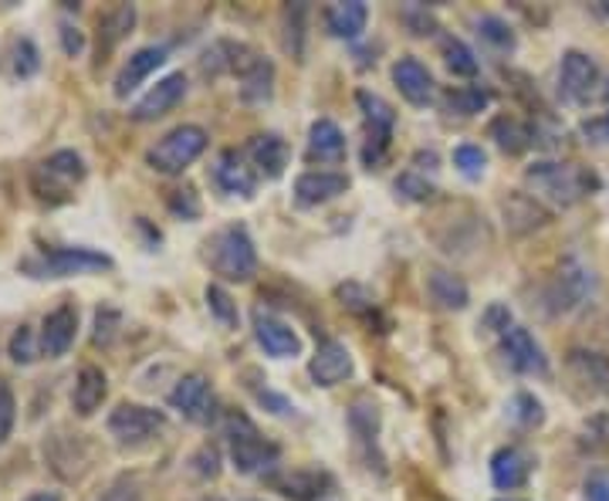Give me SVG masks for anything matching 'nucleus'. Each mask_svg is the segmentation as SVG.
Segmentation results:
<instances>
[{
  "label": "nucleus",
  "mask_w": 609,
  "mask_h": 501,
  "mask_svg": "<svg viewBox=\"0 0 609 501\" xmlns=\"http://www.w3.org/2000/svg\"><path fill=\"white\" fill-rule=\"evenodd\" d=\"M525 180L542 200H552L555 207H573L583 196L599 190V177L592 170L576 167V163H552V160L528 167Z\"/></svg>",
  "instance_id": "nucleus-1"
},
{
  "label": "nucleus",
  "mask_w": 609,
  "mask_h": 501,
  "mask_svg": "<svg viewBox=\"0 0 609 501\" xmlns=\"http://www.w3.org/2000/svg\"><path fill=\"white\" fill-rule=\"evenodd\" d=\"M207 262L227 281H250L258 271V250L244 227H224L207 241Z\"/></svg>",
  "instance_id": "nucleus-2"
},
{
  "label": "nucleus",
  "mask_w": 609,
  "mask_h": 501,
  "mask_svg": "<svg viewBox=\"0 0 609 501\" xmlns=\"http://www.w3.org/2000/svg\"><path fill=\"white\" fill-rule=\"evenodd\" d=\"M227 444H231V461L241 475H265L268 468L278 465V447L268 444L244 414L227 417Z\"/></svg>",
  "instance_id": "nucleus-3"
},
{
  "label": "nucleus",
  "mask_w": 609,
  "mask_h": 501,
  "mask_svg": "<svg viewBox=\"0 0 609 501\" xmlns=\"http://www.w3.org/2000/svg\"><path fill=\"white\" fill-rule=\"evenodd\" d=\"M203 149H207V132L200 126H177L149 149L146 163L163 177H177L203 153Z\"/></svg>",
  "instance_id": "nucleus-4"
},
{
  "label": "nucleus",
  "mask_w": 609,
  "mask_h": 501,
  "mask_svg": "<svg viewBox=\"0 0 609 501\" xmlns=\"http://www.w3.org/2000/svg\"><path fill=\"white\" fill-rule=\"evenodd\" d=\"M113 268V258L92 247H51L41 258L24 262V271L34 278H68V275H85V271H106Z\"/></svg>",
  "instance_id": "nucleus-5"
},
{
  "label": "nucleus",
  "mask_w": 609,
  "mask_h": 501,
  "mask_svg": "<svg viewBox=\"0 0 609 501\" xmlns=\"http://www.w3.org/2000/svg\"><path fill=\"white\" fill-rule=\"evenodd\" d=\"M82 180H85V163L78 153H72V149H62V153L47 157L31 173V186L41 200H62L68 193V186H75Z\"/></svg>",
  "instance_id": "nucleus-6"
},
{
  "label": "nucleus",
  "mask_w": 609,
  "mask_h": 501,
  "mask_svg": "<svg viewBox=\"0 0 609 501\" xmlns=\"http://www.w3.org/2000/svg\"><path fill=\"white\" fill-rule=\"evenodd\" d=\"M558 92L573 106H589L599 95V65L586 52H566L558 65Z\"/></svg>",
  "instance_id": "nucleus-7"
},
{
  "label": "nucleus",
  "mask_w": 609,
  "mask_h": 501,
  "mask_svg": "<svg viewBox=\"0 0 609 501\" xmlns=\"http://www.w3.org/2000/svg\"><path fill=\"white\" fill-rule=\"evenodd\" d=\"M167 427V417L152 407H139V404H122L113 411L109 417V434L119 444H146L149 437H157Z\"/></svg>",
  "instance_id": "nucleus-8"
},
{
  "label": "nucleus",
  "mask_w": 609,
  "mask_h": 501,
  "mask_svg": "<svg viewBox=\"0 0 609 501\" xmlns=\"http://www.w3.org/2000/svg\"><path fill=\"white\" fill-rule=\"evenodd\" d=\"M170 407L180 411L186 420L193 424H211L214 414H217V399H214V390H211V380L200 376V373H190L183 376L173 393H170Z\"/></svg>",
  "instance_id": "nucleus-9"
},
{
  "label": "nucleus",
  "mask_w": 609,
  "mask_h": 501,
  "mask_svg": "<svg viewBox=\"0 0 609 501\" xmlns=\"http://www.w3.org/2000/svg\"><path fill=\"white\" fill-rule=\"evenodd\" d=\"M592 288H596L592 271L576 255H569L563 265H558V275H555V288H552L555 309L558 312H569V309L583 306L586 298H592Z\"/></svg>",
  "instance_id": "nucleus-10"
},
{
  "label": "nucleus",
  "mask_w": 609,
  "mask_h": 501,
  "mask_svg": "<svg viewBox=\"0 0 609 501\" xmlns=\"http://www.w3.org/2000/svg\"><path fill=\"white\" fill-rule=\"evenodd\" d=\"M183 95H186V75H183V72L167 75L163 82H157V85H152V88L139 98L129 116H132L136 122H157V119H163L167 113H173V109L180 106Z\"/></svg>",
  "instance_id": "nucleus-11"
},
{
  "label": "nucleus",
  "mask_w": 609,
  "mask_h": 501,
  "mask_svg": "<svg viewBox=\"0 0 609 501\" xmlns=\"http://www.w3.org/2000/svg\"><path fill=\"white\" fill-rule=\"evenodd\" d=\"M501 349H504V360L512 363L519 373L525 376H548V360L542 353V345L535 342V335L522 326H512L501 339Z\"/></svg>",
  "instance_id": "nucleus-12"
},
{
  "label": "nucleus",
  "mask_w": 609,
  "mask_h": 501,
  "mask_svg": "<svg viewBox=\"0 0 609 501\" xmlns=\"http://www.w3.org/2000/svg\"><path fill=\"white\" fill-rule=\"evenodd\" d=\"M532 471H535V458L528 455L525 447L507 444V447L494 450V458H491V481H494V488L515 491V488L528 484Z\"/></svg>",
  "instance_id": "nucleus-13"
},
{
  "label": "nucleus",
  "mask_w": 609,
  "mask_h": 501,
  "mask_svg": "<svg viewBox=\"0 0 609 501\" xmlns=\"http://www.w3.org/2000/svg\"><path fill=\"white\" fill-rule=\"evenodd\" d=\"M254 339H258L265 353L275 356V360H295L301 353L298 332L288 322H281L275 316H265V312L254 316Z\"/></svg>",
  "instance_id": "nucleus-14"
},
{
  "label": "nucleus",
  "mask_w": 609,
  "mask_h": 501,
  "mask_svg": "<svg viewBox=\"0 0 609 501\" xmlns=\"http://www.w3.org/2000/svg\"><path fill=\"white\" fill-rule=\"evenodd\" d=\"M75 332H78V309L75 306H58L55 312H51L41 326V353L58 360L65 356L72 342H75Z\"/></svg>",
  "instance_id": "nucleus-15"
},
{
  "label": "nucleus",
  "mask_w": 609,
  "mask_h": 501,
  "mask_svg": "<svg viewBox=\"0 0 609 501\" xmlns=\"http://www.w3.org/2000/svg\"><path fill=\"white\" fill-rule=\"evenodd\" d=\"M309 373L319 386H339L352 376V356H349V349L335 339H325L319 349H316V356L309 363Z\"/></svg>",
  "instance_id": "nucleus-16"
},
{
  "label": "nucleus",
  "mask_w": 609,
  "mask_h": 501,
  "mask_svg": "<svg viewBox=\"0 0 609 501\" xmlns=\"http://www.w3.org/2000/svg\"><path fill=\"white\" fill-rule=\"evenodd\" d=\"M393 82L399 88V95L406 98L410 106H427L434 98V75L427 72L424 62L417 58H399L393 65Z\"/></svg>",
  "instance_id": "nucleus-17"
},
{
  "label": "nucleus",
  "mask_w": 609,
  "mask_h": 501,
  "mask_svg": "<svg viewBox=\"0 0 609 501\" xmlns=\"http://www.w3.org/2000/svg\"><path fill=\"white\" fill-rule=\"evenodd\" d=\"M349 190V177L342 173H325V170H312V173H301L295 180V196L301 200V204H329V200H335L339 193Z\"/></svg>",
  "instance_id": "nucleus-18"
},
{
  "label": "nucleus",
  "mask_w": 609,
  "mask_h": 501,
  "mask_svg": "<svg viewBox=\"0 0 609 501\" xmlns=\"http://www.w3.org/2000/svg\"><path fill=\"white\" fill-rule=\"evenodd\" d=\"M163 62H167V47H139V52L129 55V62L116 75V95L126 98L129 92H136Z\"/></svg>",
  "instance_id": "nucleus-19"
},
{
  "label": "nucleus",
  "mask_w": 609,
  "mask_h": 501,
  "mask_svg": "<svg viewBox=\"0 0 609 501\" xmlns=\"http://www.w3.org/2000/svg\"><path fill=\"white\" fill-rule=\"evenodd\" d=\"M214 180L231 196H254V190H258V177L250 173V167L241 160V153H234V149L221 153V160L214 167Z\"/></svg>",
  "instance_id": "nucleus-20"
},
{
  "label": "nucleus",
  "mask_w": 609,
  "mask_h": 501,
  "mask_svg": "<svg viewBox=\"0 0 609 501\" xmlns=\"http://www.w3.org/2000/svg\"><path fill=\"white\" fill-rule=\"evenodd\" d=\"M275 92V68L268 58L247 55L241 65V98L244 103H268Z\"/></svg>",
  "instance_id": "nucleus-21"
},
{
  "label": "nucleus",
  "mask_w": 609,
  "mask_h": 501,
  "mask_svg": "<svg viewBox=\"0 0 609 501\" xmlns=\"http://www.w3.org/2000/svg\"><path fill=\"white\" fill-rule=\"evenodd\" d=\"M366 21H370V8L363 4V0H339V4H332L325 11V28L345 41L360 38L366 31Z\"/></svg>",
  "instance_id": "nucleus-22"
},
{
  "label": "nucleus",
  "mask_w": 609,
  "mask_h": 501,
  "mask_svg": "<svg viewBox=\"0 0 609 501\" xmlns=\"http://www.w3.org/2000/svg\"><path fill=\"white\" fill-rule=\"evenodd\" d=\"M250 160L258 167L268 180H278L288 167V142L275 132L265 136H254L250 139Z\"/></svg>",
  "instance_id": "nucleus-23"
},
{
  "label": "nucleus",
  "mask_w": 609,
  "mask_h": 501,
  "mask_svg": "<svg viewBox=\"0 0 609 501\" xmlns=\"http://www.w3.org/2000/svg\"><path fill=\"white\" fill-rule=\"evenodd\" d=\"M109 393V380L106 373H101L98 366H85L78 373V383H75V393H72V407L78 417H92L98 407H101V399H106Z\"/></svg>",
  "instance_id": "nucleus-24"
},
{
  "label": "nucleus",
  "mask_w": 609,
  "mask_h": 501,
  "mask_svg": "<svg viewBox=\"0 0 609 501\" xmlns=\"http://www.w3.org/2000/svg\"><path fill=\"white\" fill-rule=\"evenodd\" d=\"M427 291H430V298L440 306V309H447V312H461V309H468V302H471V291H468V285L457 278L453 271H430L427 275Z\"/></svg>",
  "instance_id": "nucleus-25"
},
{
  "label": "nucleus",
  "mask_w": 609,
  "mask_h": 501,
  "mask_svg": "<svg viewBox=\"0 0 609 501\" xmlns=\"http://www.w3.org/2000/svg\"><path fill=\"white\" fill-rule=\"evenodd\" d=\"M309 157L319 163H342L345 160V136L332 119H319L309 129Z\"/></svg>",
  "instance_id": "nucleus-26"
},
{
  "label": "nucleus",
  "mask_w": 609,
  "mask_h": 501,
  "mask_svg": "<svg viewBox=\"0 0 609 501\" xmlns=\"http://www.w3.org/2000/svg\"><path fill=\"white\" fill-rule=\"evenodd\" d=\"M569 370L579 376V383L592 390H609V360L596 349H573L569 353Z\"/></svg>",
  "instance_id": "nucleus-27"
},
{
  "label": "nucleus",
  "mask_w": 609,
  "mask_h": 501,
  "mask_svg": "<svg viewBox=\"0 0 609 501\" xmlns=\"http://www.w3.org/2000/svg\"><path fill=\"white\" fill-rule=\"evenodd\" d=\"M275 484L281 488V494H288L295 501H322L325 488L332 481H329V475H319V471H295L288 478H278Z\"/></svg>",
  "instance_id": "nucleus-28"
},
{
  "label": "nucleus",
  "mask_w": 609,
  "mask_h": 501,
  "mask_svg": "<svg viewBox=\"0 0 609 501\" xmlns=\"http://www.w3.org/2000/svg\"><path fill=\"white\" fill-rule=\"evenodd\" d=\"M491 139L504 149V153H525V149L532 146V129L528 126H522L519 119H512V116H501V119H494L491 122Z\"/></svg>",
  "instance_id": "nucleus-29"
},
{
  "label": "nucleus",
  "mask_w": 609,
  "mask_h": 501,
  "mask_svg": "<svg viewBox=\"0 0 609 501\" xmlns=\"http://www.w3.org/2000/svg\"><path fill=\"white\" fill-rule=\"evenodd\" d=\"M132 24H136L132 4H122V8H116V11H109L106 18H101V24H98V44H101V52H113V47L132 31Z\"/></svg>",
  "instance_id": "nucleus-30"
},
{
  "label": "nucleus",
  "mask_w": 609,
  "mask_h": 501,
  "mask_svg": "<svg viewBox=\"0 0 609 501\" xmlns=\"http://www.w3.org/2000/svg\"><path fill=\"white\" fill-rule=\"evenodd\" d=\"M488 103H491V92L478 88V85H461V88H450L444 95V109H450L457 116H474V113L488 109Z\"/></svg>",
  "instance_id": "nucleus-31"
},
{
  "label": "nucleus",
  "mask_w": 609,
  "mask_h": 501,
  "mask_svg": "<svg viewBox=\"0 0 609 501\" xmlns=\"http://www.w3.org/2000/svg\"><path fill=\"white\" fill-rule=\"evenodd\" d=\"M444 62L453 75H461V78H474L478 75V58L474 52L464 44V41H457V38H447L444 41Z\"/></svg>",
  "instance_id": "nucleus-32"
},
{
  "label": "nucleus",
  "mask_w": 609,
  "mask_h": 501,
  "mask_svg": "<svg viewBox=\"0 0 609 501\" xmlns=\"http://www.w3.org/2000/svg\"><path fill=\"white\" fill-rule=\"evenodd\" d=\"M360 98V106H363V113H366V119H370V129H376V132H393V109L383 103L380 95H373V92H360L355 95Z\"/></svg>",
  "instance_id": "nucleus-33"
},
{
  "label": "nucleus",
  "mask_w": 609,
  "mask_h": 501,
  "mask_svg": "<svg viewBox=\"0 0 609 501\" xmlns=\"http://www.w3.org/2000/svg\"><path fill=\"white\" fill-rule=\"evenodd\" d=\"M478 34L494 47V52H512V47H515V31L507 28L501 18H481L478 21Z\"/></svg>",
  "instance_id": "nucleus-34"
},
{
  "label": "nucleus",
  "mask_w": 609,
  "mask_h": 501,
  "mask_svg": "<svg viewBox=\"0 0 609 501\" xmlns=\"http://www.w3.org/2000/svg\"><path fill=\"white\" fill-rule=\"evenodd\" d=\"M484 163H488V157H484V149H481V146L464 142V146H457V149H453V167L461 170L464 177H471V180L484 173Z\"/></svg>",
  "instance_id": "nucleus-35"
},
{
  "label": "nucleus",
  "mask_w": 609,
  "mask_h": 501,
  "mask_svg": "<svg viewBox=\"0 0 609 501\" xmlns=\"http://www.w3.org/2000/svg\"><path fill=\"white\" fill-rule=\"evenodd\" d=\"M38 68H41V55H38L34 41H31V38L14 41V72H18L21 78H31Z\"/></svg>",
  "instance_id": "nucleus-36"
},
{
  "label": "nucleus",
  "mask_w": 609,
  "mask_h": 501,
  "mask_svg": "<svg viewBox=\"0 0 609 501\" xmlns=\"http://www.w3.org/2000/svg\"><path fill=\"white\" fill-rule=\"evenodd\" d=\"M207 306H211V312H214L224 326H237V306H234V298H231L221 285H211V288H207Z\"/></svg>",
  "instance_id": "nucleus-37"
},
{
  "label": "nucleus",
  "mask_w": 609,
  "mask_h": 501,
  "mask_svg": "<svg viewBox=\"0 0 609 501\" xmlns=\"http://www.w3.org/2000/svg\"><path fill=\"white\" fill-rule=\"evenodd\" d=\"M11 360L14 363H34L38 360V345H34V332L28 326H21L14 335H11Z\"/></svg>",
  "instance_id": "nucleus-38"
},
{
  "label": "nucleus",
  "mask_w": 609,
  "mask_h": 501,
  "mask_svg": "<svg viewBox=\"0 0 609 501\" xmlns=\"http://www.w3.org/2000/svg\"><path fill=\"white\" fill-rule=\"evenodd\" d=\"M396 193H403L406 200H417V204H424V200L434 196V186H430L427 180H420L417 173H403V177L396 180Z\"/></svg>",
  "instance_id": "nucleus-39"
},
{
  "label": "nucleus",
  "mask_w": 609,
  "mask_h": 501,
  "mask_svg": "<svg viewBox=\"0 0 609 501\" xmlns=\"http://www.w3.org/2000/svg\"><path fill=\"white\" fill-rule=\"evenodd\" d=\"M515 411H519V420L525 427H538L545 420V411H542V404H538L532 393H519L515 396Z\"/></svg>",
  "instance_id": "nucleus-40"
},
{
  "label": "nucleus",
  "mask_w": 609,
  "mask_h": 501,
  "mask_svg": "<svg viewBox=\"0 0 609 501\" xmlns=\"http://www.w3.org/2000/svg\"><path fill=\"white\" fill-rule=\"evenodd\" d=\"M14 393L8 390V383H0V444L11 437V427H14Z\"/></svg>",
  "instance_id": "nucleus-41"
},
{
  "label": "nucleus",
  "mask_w": 609,
  "mask_h": 501,
  "mask_svg": "<svg viewBox=\"0 0 609 501\" xmlns=\"http://www.w3.org/2000/svg\"><path fill=\"white\" fill-rule=\"evenodd\" d=\"M193 468H196L200 478H217L221 475V455L214 447H200L193 455Z\"/></svg>",
  "instance_id": "nucleus-42"
},
{
  "label": "nucleus",
  "mask_w": 609,
  "mask_h": 501,
  "mask_svg": "<svg viewBox=\"0 0 609 501\" xmlns=\"http://www.w3.org/2000/svg\"><path fill=\"white\" fill-rule=\"evenodd\" d=\"M339 298H342V306H349L352 312L373 309V298H370V291H366V288H360V285H345V288H339Z\"/></svg>",
  "instance_id": "nucleus-43"
},
{
  "label": "nucleus",
  "mask_w": 609,
  "mask_h": 501,
  "mask_svg": "<svg viewBox=\"0 0 609 501\" xmlns=\"http://www.w3.org/2000/svg\"><path fill=\"white\" fill-rule=\"evenodd\" d=\"M586 501H609V471H592L586 478Z\"/></svg>",
  "instance_id": "nucleus-44"
},
{
  "label": "nucleus",
  "mask_w": 609,
  "mask_h": 501,
  "mask_svg": "<svg viewBox=\"0 0 609 501\" xmlns=\"http://www.w3.org/2000/svg\"><path fill=\"white\" fill-rule=\"evenodd\" d=\"M583 136H586L589 142H596V146H609V113L599 116V119L583 122Z\"/></svg>",
  "instance_id": "nucleus-45"
},
{
  "label": "nucleus",
  "mask_w": 609,
  "mask_h": 501,
  "mask_svg": "<svg viewBox=\"0 0 609 501\" xmlns=\"http://www.w3.org/2000/svg\"><path fill=\"white\" fill-rule=\"evenodd\" d=\"M113 326H119V316H116L113 309H101V312L95 316V329H98V332H95V342H109L113 332H116Z\"/></svg>",
  "instance_id": "nucleus-46"
},
{
  "label": "nucleus",
  "mask_w": 609,
  "mask_h": 501,
  "mask_svg": "<svg viewBox=\"0 0 609 501\" xmlns=\"http://www.w3.org/2000/svg\"><path fill=\"white\" fill-rule=\"evenodd\" d=\"M484 329H491V332H507L512 329V316H507V309L504 306H491L488 309V316H484Z\"/></svg>",
  "instance_id": "nucleus-47"
},
{
  "label": "nucleus",
  "mask_w": 609,
  "mask_h": 501,
  "mask_svg": "<svg viewBox=\"0 0 609 501\" xmlns=\"http://www.w3.org/2000/svg\"><path fill=\"white\" fill-rule=\"evenodd\" d=\"M62 47H65V55H78L82 47H85V38H82V31L78 28H72V24H62Z\"/></svg>",
  "instance_id": "nucleus-48"
},
{
  "label": "nucleus",
  "mask_w": 609,
  "mask_h": 501,
  "mask_svg": "<svg viewBox=\"0 0 609 501\" xmlns=\"http://www.w3.org/2000/svg\"><path fill=\"white\" fill-rule=\"evenodd\" d=\"M101 501H142V494L132 484H116V488H109L106 494H101Z\"/></svg>",
  "instance_id": "nucleus-49"
},
{
  "label": "nucleus",
  "mask_w": 609,
  "mask_h": 501,
  "mask_svg": "<svg viewBox=\"0 0 609 501\" xmlns=\"http://www.w3.org/2000/svg\"><path fill=\"white\" fill-rule=\"evenodd\" d=\"M24 501H62L55 491H34L31 498H24Z\"/></svg>",
  "instance_id": "nucleus-50"
},
{
  "label": "nucleus",
  "mask_w": 609,
  "mask_h": 501,
  "mask_svg": "<svg viewBox=\"0 0 609 501\" xmlns=\"http://www.w3.org/2000/svg\"><path fill=\"white\" fill-rule=\"evenodd\" d=\"M501 501H519V498H501Z\"/></svg>",
  "instance_id": "nucleus-51"
},
{
  "label": "nucleus",
  "mask_w": 609,
  "mask_h": 501,
  "mask_svg": "<svg viewBox=\"0 0 609 501\" xmlns=\"http://www.w3.org/2000/svg\"><path fill=\"white\" fill-rule=\"evenodd\" d=\"M602 11H606V14H609V4H602Z\"/></svg>",
  "instance_id": "nucleus-52"
},
{
  "label": "nucleus",
  "mask_w": 609,
  "mask_h": 501,
  "mask_svg": "<svg viewBox=\"0 0 609 501\" xmlns=\"http://www.w3.org/2000/svg\"><path fill=\"white\" fill-rule=\"evenodd\" d=\"M203 501H217V498H203Z\"/></svg>",
  "instance_id": "nucleus-53"
},
{
  "label": "nucleus",
  "mask_w": 609,
  "mask_h": 501,
  "mask_svg": "<svg viewBox=\"0 0 609 501\" xmlns=\"http://www.w3.org/2000/svg\"><path fill=\"white\" fill-rule=\"evenodd\" d=\"M606 98H609V88H606Z\"/></svg>",
  "instance_id": "nucleus-54"
}]
</instances>
